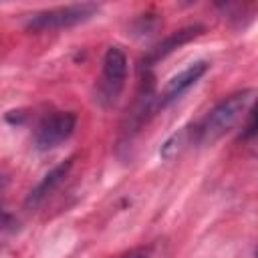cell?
Here are the masks:
<instances>
[{
  "label": "cell",
  "instance_id": "2",
  "mask_svg": "<svg viewBox=\"0 0 258 258\" xmlns=\"http://www.w3.org/2000/svg\"><path fill=\"white\" fill-rule=\"evenodd\" d=\"M127 81V56L121 46H109L103 56L101 77L97 81L95 99L101 107H111L117 103Z\"/></svg>",
  "mask_w": 258,
  "mask_h": 258
},
{
  "label": "cell",
  "instance_id": "4",
  "mask_svg": "<svg viewBox=\"0 0 258 258\" xmlns=\"http://www.w3.org/2000/svg\"><path fill=\"white\" fill-rule=\"evenodd\" d=\"M77 127V115L73 111H52L40 119L34 129L32 143L38 151H48L67 141Z\"/></svg>",
  "mask_w": 258,
  "mask_h": 258
},
{
  "label": "cell",
  "instance_id": "9",
  "mask_svg": "<svg viewBox=\"0 0 258 258\" xmlns=\"http://www.w3.org/2000/svg\"><path fill=\"white\" fill-rule=\"evenodd\" d=\"M16 226H18V222L14 220V216H10L8 212H4V210H0V230L4 232V230H16Z\"/></svg>",
  "mask_w": 258,
  "mask_h": 258
},
{
  "label": "cell",
  "instance_id": "1",
  "mask_svg": "<svg viewBox=\"0 0 258 258\" xmlns=\"http://www.w3.org/2000/svg\"><path fill=\"white\" fill-rule=\"evenodd\" d=\"M254 95H256L254 89H244L224 97L204 115L202 121H198L196 125H189L191 141L196 145H208L220 139L244 117L246 111L252 109Z\"/></svg>",
  "mask_w": 258,
  "mask_h": 258
},
{
  "label": "cell",
  "instance_id": "10",
  "mask_svg": "<svg viewBox=\"0 0 258 258\" xmlns=\"http://www.w3.org/2000/svg\"><path fill=\"white\" fill-rule=\"evenodd\" d=\"M121 258H151V248L149 246L147 248H135V250L123 254Z\"/></svg>",
  "mask_w": 258,
  "mask_h": 258
},
{
  "label": "cell",
  "instance_id": "3",
  "mask_svg": "<svg viewBox=\"0 0 258 258\" xmlns=\"http://www.w3.org/2000/svg\"><path fill=\"white\" fill-rule=\"evenodd\" d=\"M99 12L97 4L83 2V4H71V6H58L50 10H42L36 14H30L24 28L28 32H44V30H60L75 24H81L95 16Z\"/></svg>",
  "mask_w": 258,
  "mask_h": 258
},
{
  "label": "cell",
  "instance_id": "7",
  "mask_svg": "<svg viewBox=\"0 0 258 258\" xmlns=\"http://www.w3.org/2000/svg\"><path fill=\"white\" fill-rule=\"evenodd\" d=\"M204 32V26H200V24H194V26H185V28H181V30H175V32H171L165 40H161L151 52H149V56L145 58L147 60V67L151 64V62H157L159 58H163V56H167L169 52H173L175 48H179L181 44H185V42H189L191 38H196V36H200Z\"/></svg>",
  "mask_w": 258,
  "mask_h": 258
},
{
  "label": "cell",
  "instance_id": "8",
  "mask_svg": "<svg viewBox=\"0 0 258 258\" xmlns=\"http://www.w3.org/2000/svg\"><path fill=\"white\" fill-rule=\"evenodd\" d=\"M256 133V115H254V109L248 111V121L244 125V131H242V139H252Z\"/></svg>",
  "mask_w": 258,
  "mask_h": 258
},
{
  "label": "cell",
  "instance_id": "6",
  "mask_svg": "<svg viewBox=\"0 0 258 258\" xmlns=\"http://www.w3.org/2000/svg\"><path fill=\"white\" fill-rule=\"evenodd\" d=\"M71 165H73V159H67V161H62V163H58L56 167H52L32 189H30V194L26 196V202H24V206L26 208H36V206H40L62 181H64V177H67V173H69V169H71Z\"/></svg>",
  "mask_w": 258,
  "mask_h": 258
},
{
  "label": "cell",
  "instance_id": "5",
  "mask_svg": "<svg viewBox=\"0 0 258 258\" xmlns=\"http://www.w3.org/2000/svg\"><path fill=\"white\" fill-rule=\"evenodd\" d=\"M208 69H210V62H208V60H196V62L187 64L183 71H179L177 75H173V77L165 83L161 95L155 99V101H157V109H159V107L163 109V107H167L169 103H173L175 99H179L189 87H194V85L206 75Z\"/></svg>",
  "mask_w": 258,
  "mask_h": 258
}]
</instances>
